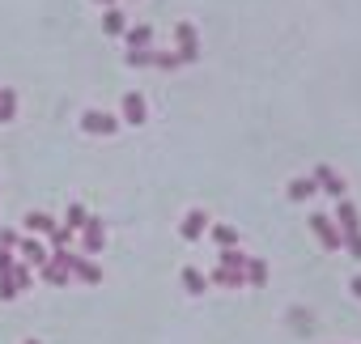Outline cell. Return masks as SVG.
I'll list each match as a JSON object with an SVG mask.
<instances>
[{"label":"cell","instance_id":"1","mask_svg":"<svg viewBox=\"0 0 361 344\" xmlns=\"http://www.w3.org/2000/svg\"><path fill=\"white\" fill-rule=\"evenodd\" d=\"M81 128L94 132V136H111V132H115V119L102 115V111H85V115H81Z\"/></svg>","mask_w":361,"mask_h":344},{"label":"cell","instance_id":"2","mask_svg":"<svg viewBox=\"0 0 361 344\" xmlns=\"http://www.w3.org/2000/svg\"><path fill=\"white\" fill-rule=\"evenodd\" d=\"M18 251H22V259H26L30 268H43V264H47V247H43L39 238H18Z\"/></svg>","mask_w":361,"mask_h":344},{"label":"cell","instance_id":"3","mask_svg":"<svg viewBox=\"0 0 361 344\" xmlns=\"http://www.w3.org/2000/svg\"><path fill=\"white\" fill-rule=\"evenodd\" d=\"M64 264H68V272H77L85 285H98V281H102V272H98L90 259H81V255H68V251H64Z\"/></svg>","mask_w":361,"mask_h":344},{"label":"cell","instance_id":"4","mask_svg":"<svg viewBox=\"0 0 361 344\" xmlns=\"http://www.w3.org/2000/svg\"><path fill=\"white\" fill-rule=\"evenodd\" d=\"M68 276H73V272H68V264H64V251H56V259L43 264V281H47V285H64Z\"/></svg>","mask_w":361,"mask_h":344},{"label":"cell","instance_id":"5","mask_svg":"<svg viewBox=\"0 0 361 344\" xmlns=\"http://www.w3.org/2000/svg\"><path fill=\"white\" fill-rule=\"evenodd\" d=\"M102 242H106V230H102V221H85V238H81L85 255H98V251H102Z\"/></svg>","mask_w":361,"mask_h":344},{"label":"cell","instance_id":"6","mask_svg":"<svg viewBox=\"0 0 361 344\" xmlns=\"http://www.w3.org/2000/svg\"><path fill=\"white\" fill-rule=\"evenodd\" d=\"M26 230H30V234H51L56 221H51L47 213H26Z\"/></svg>","mask_w":361,"mask_h":344},{"label":"cell","instance_id":"7","mask_svg":"<svg viewBox=\"0 0 361 344\" xmlns=\"http://www.w3.org/2000/svg\"><path fill=\"white\" fill-rule=\"evenodd\" d=\"M18 115V94L13 90H0V123H9Z\"/></svg>","mask_w":361,"mask_h":344},{"label":"cell","instance_id":"8","mask_svg":"<svg viewBox=\"0 0 361 344\" xmlns=\"http://www.w3.org/2000/svg\"><path fill=\"white\" fill-rule=\"evenodd\" d=\"M123 115H128L132 123H140V119H145V102H140L136 94H128V98H123Z\"/></svg>","mask_w":361,"mask_h":344},{"label":"cell","instance_id":"9","mask_svg":"<svg viewBox=\"0 0 361 344\" xmlns=\"http://www.w3.org/2000/svg\"><path fill=\"white\" fill-rule=\"evenodd\" d=\"M85 221H90V217H85V204H68V221H64V230H73V234H77Z\"/></svg>","mask_w":361,"mask_h":344},{"label":"cell","instance_id":"10","mask_svg":"<svg viewBox=\"0 0 361 344\" xmlns=\"http://www.w3.org/2000/svg\"><path fill=\"white\" fill-rule=\"evenodd\" d=\"M13 281H18V293H22V289H30V285H35L30 264H13Z\"/></svg>","mask_w":361,"mask_h":344},{"label":"cell","instance_id":"11","mask_svg":"<svg viewBox=\"0 0 361 344\" xmlns=\"http://www.w3.org/2000/svg\"><path fill=\"white\" fill-rule=\"evenodd\" d=\"M200 230H204V213H192L183 221V238H200Z\"/></svg>","mask_w":361,"mask_h":344},{"label":"cell","instance_id":"12","mask_svg":"<svg viewBox=\"0 0 361 344\" xmlns=\"http://www.w3.org/2000/svg\"><path fill=\"white\" fill-rule=\"evenodd\" d=\"M47 238H51V247H56V251H68V242H73V238H77V234H73V230H64V226H60V230H51V234H47Z\"/></svg>","mask_w":361,"mask_h":344},{"label":"cell","instance_id":"13","mask_svg":"<svg viewBox=\"0 0 361 344\" xmlns=\"http://www.w3.org/2000/svg\"><path fill=\"white\" fill-rule=\"evenodd\" d=\"M183 285H188V293H204V276H200L196 268H188V272H183Z\"/></svg>","mask_w":361,"mask_h":344},{"label":"cell","instance_id":"14","mask_svg":"<svg viewBox=\"0 0 361 344\" xmlns=\"http://www.w3.org/2000/svg\"><path fill=\"white\" fill-rule=\"evenodd\" d=\"M314 230H319V234H323V242H327V247H340V238H336V234H331V226H327V221H323V217H314Z\"/></svg>","mask_w":361,"mask_h":344},{"label":"cell","instance_id":"15","mask_svg":"<svg viewBox=\"0 0 361 344\" xmlns=\"http://www.w3.org/2000/svg\"><path fill=\"white\" fill-rule=\"evenodd\" d=\"M213 281H217V285H243L247 276H243V272H230V268H221V272H217Z\"/></svg>","mask_w":361,"mask_h":344},{"label":"cell","instance_id":"16","mask_svg":"<svg viewBox=\"0 0 361 344\" xmlns=\"http://www.w3.org/2000/svg\"><path fill=\"white\" fill-rule=\"evenodd\" d=\"M247 281H251V285H264V264H259V259L247 264Z\"/></svg>","mask_w":361,"mask_h":344},{"label":"cell","instance_id":"17","mask_svg":"<svg viewBox=\"0 0 361 344\" xmlns=\"http://www.w3.org/2000/svg\"><path fill=\"white\" fill-rule=\"evenodd\" d=\"M18 238H22L18 230H0V247H5V251H13V247H18Z\"/></svg>","mask_w":361,"mask_h":344},{"label":"cell","instance_id":"18","mask_svg":"<svg viewBox=\"0 0 361 344\" xmlns=\"http://www.w3.org/2000/svg\"><path fill=\"white\" fill-rule=\"evenodd\" d=\"M289 196H293V200H302V196H310V183H306V179H298V183L289 188Z\"/></svg>","mask_w":361,"mask_h":344},{"label":"cell","instance_id":"19","mask_svg":"<svg viewBox=\"0 0 361 344\" xmlns=\"http://www.w3.org/2000/svg\"><path fill=\"white\" fill-rule=\"evenodd\" d=\"M217 242H221V247H234L238 238H234V230H226V226H221V230H217Z\"/></svg>","mask_w":361,"mask_h":344},{"label":"cell","instance_id":"20","mask_svg":"<svg viewBox=\"0 0 361 344\" xmlns=\"http://www.w3.org/2000/svg\"><path fill=\"white\" fill-rule=\"evenodd\" d=\"M353 289H357V293H361V281H357V285H353Z\"/></svg>","mask_w":361,"mask_h":344},{"label":"cell","instance_id":"21","mask_svg":"<svg viewBox=\"0 0 361 344\" xmlns=\"http://www.w3.org/2000/svg\"><path fill=\"white\" fill-rule=\"evenodd\" d=\"M26 344H39V340H26Z\"/></svg>","mask_w":361,"mask_h":344},{"label":"cell","instance_id":"22","mask_svg":"<svg viewBox=\"0 0 361 344\" xmlns=\"http://www.w3.org/2000/svg\"><path fill=\"white\" fill-rule=\"evenodd\" d=\"M102 5H106V0H102Z\"/></svg>","mask_w":361,"mask_h":344}]
</instances>
